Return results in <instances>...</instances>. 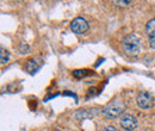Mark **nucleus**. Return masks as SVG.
Segmentation results:
<instances>
[{
	"label": "nucleus",
	"mask_w": 155,
	"mask_h": 131,
	"mask_svg": "<svg viewBox=\"0 0 155 131\" xmlns=\"http://www.w3.org/2000/svg\"><path fill=\"white\" fill-rule=\"evenodd\" d=\"M119 123H120V126L125 131H134L137 128V125H138L137 119L131 114H124L120 118Z\"/></svg>",
	"instance_id": "5"
},
{
	"label": "nucleus",
	"mask_w": 155,
	"mask_h": 131,
	"mask_svg": "<svg viewBox=\"0 0 155 131\" xmlns=\"http://www.w3.org/2000/svg\"><path fill=\"white\" fill-rule=\"evenodd\" d=\"M122 45H123L124 53L129 56H135L141 50V41L134 34H129L123 38Z\"/></svg>",
	"instance_id": "1"
},
{
	"label": "nucleus",
	"mask_w": 155,
	"mask_h": 131,
	"mask_svg": "<svg viewBox=\"0 0 155 131\" xmlns=\"http://www.w3.org/2000/svg\"><path fill=\"white\" fill-rule=\"evenodd\" d=\"M101 131H118V129H116L115 126H106V128H104Z\"/></svg>",
	"instance_id": "9"
},
{
	"label": "nucleus",
	"mask_w": 155,
	"mask_h": 131,
	"mask_svg": "<svg viewBox=\"0 0 155 131\" xmlns=\"http://www.w3.org/2000/svg\"><path fill=\"white\" fill-rule=\"evenodd\" d=\"M136 101H137V105L141 109H143V110H148V109H150L154 105V99H153V97L148 93V92H141V93H138Z\"/></svg>",
	"instance_id": "3"
},
{
	"label": "nucleus",
	"mask_w": 155,
	"mask_h": 131,
	"mask_svg": "<svg viewBox=\"0 0 155 131\" xmlns=\"http://www.w3.org/2000/svg\"><path fill=\"white\" fill-rule=\"evenodd\" d=\"M146 32L149 38H155V18L150 19L146 25Z\"/></svg>",
	"instance_id": "6"
},
{
	"label": "nucleus",
	"mask_w": 155,
	"mask_h": 131,
	"mask_svg": "<svg viewBox=\"0 0 155 131\" xmlns=\"http://www.w3.org/2000/svg\"><path fill=\"white\" fill-rule=\"evenodd\" d=\"M124 111H125V105L119 99H115L111 103L106 104L103 107V110H101V112H103L104 116H106L109 118H112V119L114 118H118Z\"/></svg>",
	"instance_id": "2"
},
{
	"label": "nucleus",
	"mask_w": 155,
	"mask_h": 131,
	"mask_svg": "<svg viewBox=\"0 0 155 131\" xmlns=\"http://www.w3.org/2000/svg\"><path fill=\"white\" fill-rule=\"evenodd\" d=\"M149 44L153 49H155V38H149Z\"/></svg>",
	"instance_id": "10"
},
{
	"label": "nucleus",
	"mask_w": 155,
	"mask_h": 131,
	"mask_svg": "<svg viewBox=\"0 0 155 131\" xmlns=\"http://www.w3.org/2000/svg\"><path fill=\"white\" fill-rule=\"evenodd\" d=\"M8 53L4 49V48H1L0 49V62H1V64H5V63H7L8 62Z\"/></svg>",
	"instance_id": "7"
},
{
	"label": "nucleus",
	"mask_w": 155,
	"mask_h": 131,
	"mask_svg": "<svg viewBox=\"0 0 155 131\" xmlns=\"http://www.w3.org/2000/svg\"><path fill=\"white\" fill-rule=\"evenodd\" d=\"M84 72H86V70H74V72H73V75L77 76V77H79V76H84V75H85Z\"/></svg>",
	"instance_id": "8"
},
{
	"label": "nucleus",
	"mask_w": 155,
	"mask_h": 131,
	"mask_svg": "<svg viewBox=\"0 0 155 131\" xmlns=\"http://www.w3.org/2000/svg\"><path fill=\"white\" fill-rule=\"evenodd\" d=\"M55 131H60V130H55Z\"/></svg>",
	"instance_id": "11"
},
{
	"label": "nucleus",
	"mask_w": 155,
	"mask_h": 131,
	"mask_svg": "<svg viewBox=\"0 0 155 131\" xmlns=\"http://www.w3.org/2000/svg\"><path fill=\"white\" fill-rule=\"evenodd\" d=\"M71 30L77 34V35H81V34H85L87 30H88V23L86 21V19L81 18V17H78L75 18L72 24H71Z\"/></svg>",
	"instance_id": "4"
}]
</instances>
